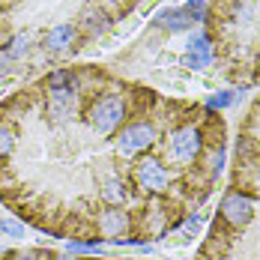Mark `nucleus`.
Returning <instances> with one entry per match:
<instances>
[{
	"label": "nucleus",
	"mask_w": 260,
	"mask_h": 260,
	"mask_svg": "<svg viewBox=\"0 0 260 260\" xmlns=\"http://www.w3.org/2000/svg\"><path fill=\"white\" fill-rule=\"evenodd\" d=\"M87 117H90V126L99 135H111V132L120 129V123L126 120V102L120 96H102L99 102H93Z\"/></svg>",
	"instance_id": "1"
},
{
	"label": "nucleus",
	"mask_w": 260,
	"mask_h": 260,
	"mask_svg": "<svg viewBox=\"0 0 260 260\" xmlns=\"http://www.w3.org/2000/svg\"><path fill=\"white\" fill-rule=\"evenodd\" d=\"M153 141H156V126L147 123V120H138V123H132L126 129H120L117 150H120V156H138V153L150 150Z\"/></svg>",
	"instance_id": "2"
},
{
	"label": "nucleus",
	"mask_w": 260,
	"mask_h": 260,
	"mask_svg": "<svg viewBox=\"0 0 260 260\" xmlns=\"http://www.w3.org/2000/svg\"><path fill=\"white\" fill-rule=\"evenodd\" d=\"M135 182H138V188H144V191H165L168 185H171V174L161 168V161L153 156H144L138 165H135Z\"/></svg>",
	"instance_id": "3"
},
{
	"label": "nucleus",
	"mask_w": 260,
	"mask_h": 260,
	"mask_svg": "<svg viewBox=\"0 0 260 260\" xmlns=\"http://www.w3.org/2000/svg\"><path fill=\"white\" fill-rule=\"evenodd\" d=\"M201 150H204V135H201L198 126H182V129L174 132V138H171V156L177 158V161L191 165L194 158L201 156Z\"/></svg>",
	"instance_id": "4"
},
{
	"label": "nucleus",
	"mask_w": 260,
	"mask_h": 260,
	"mask_svg": "<svg viewBox=\"0 0 260 260\" xmlns=\"http://www.w3.org/2000/svg\"><path fill=\"white\" fill-rule=\"evenodd\" d=\"M218 212H221V218L231 228H245L254 218V201L248 194H242V191H228L224 201H221V207H218Z\"/></svg>",
	"instance_id": "5"
},
{
	"label": "nucleus",
	"mask_w": 260,
	"mask_h": 260,
	"mask_svg": "<svg viewBox=\"0 0 260 260\" xmlns=\"http://www.w3.org/2000/svg\"><path fill=\"white\" fill-rule=\"evenodd\" d=\"M209 60H212V39L207 33H191L188 42H185V66L188 69H207Z\"/></svg>",
	"instance_id": "6"
},
{
	"label": "nucleus",
	"mask_w": 260,
	"mask_h": 260,
	"mask_svg": "<svg viewBox=\"0 0 260 260\" xmlns=\"http://www.w3.org/2000/svg\"><path fill=\"white\" fill-rule=\"evenodd\" d=\"M78 105V90H48V117L51 123H66Z\"/></svg>",
	"instance_id": "7"
},
{
	"label": "nucleus",
	"mask_w": 260,
	"mask_h": 260,
	"mask_svg": "<svg viewBox=\"0 0 260 260\" xmlns=\"http://www.w3.org/2000/svg\"><path fill=\"white\" fill-rule=\"evenodd\" d=\"M99 231H102L111 242L123 239L126 231H129V215H126L120 207H108L102 215H99Z\"/></svg>",
	"instance_id": "8"
},
{
	"label": "nucleus",
	"mask_w": 260,
	"mask_h": 260,
	"mask_svg": "<svg viewBox=\"0 0 260 260\" xmlns=\"http://www.w3.org/2000/svg\"><path fill=\"white\" fill-rule=\"evenodd\" d=\"M81 30L84 33H90V36H102L105 30L111 27V18L105 15V9L99 3H87L84 9H81Z\"/></svg>",
	"instance_id": "9"
},
{
	"label": "nucleus",
	"mask_w": 260,
	"mask_h": 260,
	"mask_svg": "<svg viewBox=\"0 0 260 260\" xmlns=\"http://www.w3.org/2000/svg\"><path fill=\"white\" fill-rule=\"evenodd\" d=\"M156 24L161 30H171V33H180V30H191V15L182 9V6H171V9H161L156 15Z\"/></svg>",
	"instance_id": "10"
},
{
	"label": "nucleus",
	"mask_w": 260,
	"mask_h": 260,
	"mask_svg": "<svg viewBox=\"0 0 260 260\" xmlns=\"http://www.w3.org/2000/svg\"><path fill=\"white\" fill-rule=\"evenodd\" d=\"M75 36H78V30L72 24H57L54 30H48V36H45V48L51 54H63L75 45Z\"/></svg>",
	"instance_id": "11"
},
{
	"label": "nucleus",
	"mask_w": 260,
	"mask_h": 260,
	"mask_svg": "<svg viewBox=\"0 0 260 260\" xmlns=\"http://www.w3.org/2000/svg\"><path fill=\"white\" fill-rule=\"evenodd\" d=\"M102 201L108 204V207H120L123 201H126V185H123V180L120 177H108L102 185Z\"/></svg>",
	"instance_id": "12"
},
{
	"label": "nucleus",
	"mask_w": 260,
	"mask_h": 260,
	"mask_svg": "<svg viewBox=\"0 0 260 260\" xmlns=\"http://www.w3.org/2000/svg\"><path fill=\"white\" fill-rule=\"evenodd\" d=\"M48 90H78V81L69 69H63V72H54L48 78Z\"/></svg>",
	"instance_id": "13"
},
{
	"label": "nucleus",
	"mask_w": 260,
	"mask_h": 260,
	"mask_svg": "<svg viewBox=\"0 0 260 260\" xmlns=\"http://www.w3.org/2000/svg\"><path fill=\"white\" fill-rule=\"evenodd\" d=\"M188 15H191V21L198 24V21H207V12H209V6H207V0H185V6H182Z\"/></svg>",
	"instance_id": "14"
},
{
	"label": "nucleus",
	"mask_w": 260,
	"mask_h": 260,
	"mask_svg": "<svg viewBox=\"0 0 260 260\" xmlns=\"http://www.w3.org/2000/svg\"><path fill=\"white\" fill-rule=\"evenodd\" d=\"M12 147H15V132L9 129L6 123H0V158L9 156V153H12Z\"/></svg>",
	"instance_id": "15"
},
{
	"label": "nucleus",
	"mask_w": 260,
	"mask_h": 260,
	"mask_svg": "<svg viewBox=\"0 0 260 260\" xmlns=\"http://www.w3.org/2000/svg\"><path fill=\"white\" fill-rule=\"evenodd\" d=\"M6 51H9V57H12V60H21V57L30 51V39H27V36H15V39L6 45Z\"/></svg>",
	"instance_id": "16"
},
{
	"label": "nucleus",
	"mask_w": 260,
	"mask_h": 260,
	"mask_svg": "<svg viewBox=\"0 0 260 260\" xmlns=\"http://www.w3.org/2000/svg\"><path fill=\"white\" fill-rule=\"evenodd\" d=\"M0 234H6V236H24V224H18V221H0Z\"/></svg>",
	"instance_id": "17"
},
{
	"label": "nucleus",
	"mask_w": 260,
	"mask_h": 260,
	"mask_svg": "<svg viewBox=\"0 0 260 260\" xmlns=\"http://www.w3.org/2000/svg\"><path fill=\"white\" fill-rule=\"evenodd\" d=\"M234 99H236V96L231 93V90H228V93H218V96H212L207 105H209V108H228V105L234 102Z\"/></svg>",
	"instance_id": "18"
},
{
	"label": "nucleus",
	"mask_w": 260,
	"mask_h": 260,
	"mask_svg": "<svg viewBox=\"0 0 260 260\" xmlns=\"http://www.w3.org/2000/svg\"><path fill=\"white\" fill-rule=\"evenodd\" d=\"M221 168H224V150L218 147V150L212 153V158H209V171H212V174H221Z\"/></svg>",
	"instance_id": "19"
},
{
	"label": "nucleus",
	"mask_w": 260,
	"mask_h": 260,
	"mask_svg": "<svg viewBox=\"0 0 260 260\" xmlns=\"http://www.w3.org/2000/svg\"><path fill=\"white\" fill-rule=\"evenodd\" d=\"M18 260H48V254L39 251V248H30V251H24V254H18Z\"/></svg>",
	"instance_id": "20"
},
{
	"label": "nucleus",
	"mask_w": 260,
	"mask_h": 260,
	"mask_svg": "<svg viewBox=\"0 0 260 260\" xmlns=\"http://www.w3.org/2000/svg\"><path fill=\"white\" fill-rule=\"evenodd\" d=\"M9 63H12V57H9V51H6V48H3V51H0V75L9 69Z\"/></svg>",
	"instance_id": "21"
},
{
	"label": "nucleus",
	"mask_w": 260,
	"mask_h": 260,
	"mask_svg": "<svg viewBox=\"0 0 260 260\" xmlns=\"http://www.w3.org/2000/svg\"><path fill=\"white\" fill-rule=\"evenodd\" d=\"M54 260H78L75 254H60V257H54Z\"/></svg>",
	"instance_id": "22"
}]
</instances>
